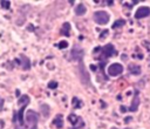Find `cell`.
Listing matches in <instances>:
<instances>
[{
    "label": "cell",
    "instance_id": "cb8c5ba5",
    "mask_svg": "<svg viewBox=\"0 0 150 129\" xmlns=\"http://www.w3.org/2000/svg\"><path fill=\"white\" fill-rule=\"evenodd\" d=\"M91 68H92V71H93V72H96V71H97V67H96V66H94V65H92V66H91Z\"/></svg>",
    "mask_w": 150,
    "mask_h": 129
},
{
    "label": "cell",
    "instance_id": "d6986e66",
    "mask_svg": "<svg viewBox=\"0 0 150 129\" xmlns=\"http://www.w3.org/2000/svg\"><path fill=\"white\" fill-rule=\"evenodd\" d=\"M57 87V82L56 81H51L48 83V88H51V89H55Z\"/></svg>",
    "mask_w": 150,
    "mask_h": 129
},
{
    "label": "cell",
    "instance_id": "ac0fdd59",
    "mask_svg": "<svg viewBox=\"0 0 150 129\" xmlns=\"http://www.w3.org/2000/svg\"><path fill=\"white\" fill-rule=\"evenodd\" d=\"M73 106H74L75 108H81V102L79 101L77 97H74V99H73Z\"/></svg>",
    "mask_w": 150,
    "mask_h": 129
},
{
    "label": "cell",
    "instance_id": "6da1fadb",
    "mask_svg": "<svg viewBox=\"0 0 150 129\" xmlns=\"http://www.w3.org/2000/svg\"><path fill=\"white\" fill-rule=\"evenodd\" d=\"M31 99L28 95H22L21 97H19L18 101V106H19V110L15 114L14 117V124H15V129H27L24 124V112L26 109V106L29 103Z\"/></svg>",
    "mask_w": 150,
    "mask_h": 129
},
{
    "label": "cell",
    "instance_id": "e0dca14e",
    "mask_svg": "<svg viewBox=\"0 0 150 129\" xmlns=\"http://www.w3.org/2000/svg\"><path fill=\"white\" fill-rule=\"evenodd\" d=\"M126 24V21L124 20H122V19H121V20H117L114 25H113V28H117V27H121V26H123Z\"/></svg>",
    "mask_w": 150,
    "mask_h": 129
},
{
    "label": "cell",
    "instance_id": "2e32d148",
    "mask_svg": "<svg viewBox=\"0 0 150 129\" xmlns=\"http://www.w3.org/2000/svg\"><path fill=\"white\" fill-rule=\"evenodd\" d=\"M41 110H42V113H44V115H45L46 117L49 115V112H51V110H49V107H48L47 105H42V106H41Z\"/></svg>",
    "mask_w": 150,
    "mask_h": 129
},
{
    "label": "cell",
    "instance_id": "d4e9b609",
    "mask_svg": "<svg viewBox=\"0 0 150 129\" xmlns=\"http://www.w3.org/2000/svg\"><path fill=\"white\" fill-rule=\"evenodd\" d=\"M4 126H5V122H4L3 120H0V129H3V128H4Z\"/></svg>",
    "mask_w": 150,
    "mask_h": 129
},
{
    "label": "cell",
    "instance_id": "7c38bea8",
    "mask_svg": "<svg viewBox=\"0 0 150 129\" xmlns=\"http://www.w3.org/2000/svg\"><path fill=\"white\" fill-rule=\"evenodd\" d=\"M138 106H139V97L136 95V96L134 97L133 103H131L130 108H129V110H130V112H136V110H137V108H138Z\"/></svg>",
    "mask_w": 150,
    "mask_h": 129
},
{
    "label": "cell",
    "instance_id": "5b68a950",
    "mask_svg": "<svg viewBox=\"0 0 150 129\" xmlns=\"http://www.w3.org/2000/svg\"><path fill=\"white\" fill-rule=\"evenodd\" d=\"M113 55H116V51H115V47L110 44H108L106 45L103 48H102V58H101V60H106V59L108 58H110Z\"/></svg>",
    "mask_w": 150,
    "mask_h": 129
},
{
    "label": "cell",
    "instance_id": "30bf717a",
    "mask_svg": "<svg viewBox=\"0 0 150 129\" xmlns=\"http://www.w3.org/2000/svg\"><path fill=\"white\" fill-rule=\"evenodd\" d=\"M53 126L57 129H61L63 127V116L61 114H59L56 115V117L54 118V121H53Z\"/></svg>",
    "mask_w": 150,
    "mask_h": 129
},
{
    "label": "cell",
    "instance_id": "8fae6325",
    "mask_svg": "<svg viewBox=\"0 0 150 129\" xmlns=\"http://www.w3.org/2000/svg\"><path fill=\"white\" fill-rule=\"evenodd\" d=\"M86 12H87V8H86V6H85L83 4H79V5L75 7V14L79 15V17L86 14Z\"/></svg>",
    "mask_w": 150,
    "mask_h": 129
},
{
    "label": "cell",
    "instance_id": "277c9868",
    "mask_svg": "<svg viewBox=\"0 0 150 129\" xmlns=\"http://www.w3.org/2000/svg\"><path fill=\"white\" fill-rule=\"evenodd\" d=\"M109 14L106 12V11H96L94 13V21L98 25H106L109 22Z\"/></svg>",
    "mask_w": 150,
    "mask_h": 129
},
{
    "label": "cell",
    "instance_id": "3957f363",
    "mask_svg": "<svg viewBox=\"0 0 150 129\" xmlns=\"http://www.w3.org/2000/svg\"><path fill=\"white\" fill-rule=\"evenodd\" d=\"M79 76L83 85H87V86L91 85V77H89V74L87 72L83 61H79Z\"/></svg>",
    "mask_w": 150,
    "mask_h": 129
},
{
    "label": "cell",
    "instance_id": "603a6c76",
    "mask_svg": "<svg viewBox=\"0 0 150 129\" xmlns=\"http://www.w3.org/2000/svg\"><path fill=\"white\" fill-rule=\"evenodd\" d=\"M103 32H104V33H102L101 35H100V38H101V39H102V38H104V36L108 34V31H103Z\"/></svg>",
    "mask_w": 150,
    "mask_h": 129
},
{
    "label": "cell",
    "instance_id": "ffe728a7",
    "mask_svg": "<svg viewBox=\"0 0 150 129\" xmlns=\"http://www.w3.org/2000/svg\"><path fill=\"white\" fill-rule=\"evenodd\" d=\"M57 46H59V48H67L68 47V42L67 41H61Z\"/></svg>",
    "mask_w": 150,
    "mask_h": 129
},
{
    "label": "cell",
    "instance_id": "52a82bcc",
    "mask_svg": "<svg viewBox=\"0 0 150 129\" xmlns=\"http://www.w3.org/2000/svg\"><path fill=\"white\" fill-rule=\"evenodd\" d=\"M83 51H82V48L80 47L79 45L74 46L73 49H72V53H71V56L73 60H77V61H82V59H83Z\"/></svg>",
    "mask_w": 150,
    "mask_h": 129
},
{
    "label": "cell",
    "instance_id": "484cf974",
    "mask_svg": "<svg viewBox=\"0 0 150 129\" xmlns=\"http://www.w3.org/2000/svg\"><path fill=\"white\" fill-rule=\"evenodd\" d=\"M126 110H127V109H126V107H124V106H122V107H121V112H122V113H124Z\"/></svg>",
    "mask_w": 150,
    "mask_h": 129
},
{
    "label": "cell",
    "instance_id": "44dd1931",
    "mask_svg": "<svg viewBox=\"0 0 150 129\" xmlns=\"http://www.w3.org/2000/svg\"><path fill=\"white\" fill-rule=\"evenodd\" d=\"M0 4H1V6L4 8H9V5H11L9 1H0Z\"/></svg>",
    "mask_w": 150,
    "mask_h": 129
},
{
    "label": "cell",
    "instance_id": "7402d4cb",
    "mask_svg": "<svg viewBox=\"0 0 150 129\" xmlns=\"http://www.w3.org/2000/svg\"><path fill=\"white\" fill-rule=\"evenodd\" d=\"M4 99L3 97H0V110H3V108H4Z\"/></svg>",
    "mask_w": 150,
    "mask_h": 129
},
{
    "label": "cell",
    "instance_id": "9c48e42d",
    "mask_svg": "<svg viewBox=\"0 0 150 129\" xmlns=\"http://www.w3.org/2000/svg\"><path fill=\"white\" fill-rule=\"evenodd\" d=\"M20 59H22V60H19V59H17L18 64L21 66V68L24 69V71H27V69H29V67H31V62H29V59L25 55H20Z\"/></svg>",
    "mask_w": 150,
    "mask_h": 129
},
{
    "label": "cell",
    "instance_id": "4316f807",
    "mask_svg": "<svg viewBox=\"0 0 150 129\" xmlns=\"http://www.w3.org/2000/svg\"><path fill=\"white\" fill-rule=\"evenodd\" d=\"M112 129H117V128H112ZM126 129H130V128H126Z\"/></svg>",
    "mask_w": 150,
    "mask_h": 129
},
{
    "label": "cell",
    "instance_id": "4fadbf2b",
    "mask_svg": "<svg viewBox=\"0 0 150 129\" xmlns=\"http://www.w3.org/2000/svg\"><path fill=\"white\" fill-rule=\"evenodd\" d=\"M61 34L62 35H66V36H69L71 35V25H69L68 22L63 24L62 28H61Z\"/></svg>",
    "mask_w": 150,
    "mask_h": 129
},
{
    "label": "cell",
    "instance_id": "9a60e30c",
    "mask_svg": "<svg viewBox=\"0 0 150 129\" xmlns=\"http://www.w3.org/2000/svg\"><path fill=\"white\" fill-rule=\"evenodd\" d=\"M129 71H130L131 74L138 75V74H141V67L136 66V65H130V66H129Z\"/></svg>",
    "mask_w": 150,
    "mask_h": 129
},
{
    "label": "cell",
    "instance_id": "7a4b0ae2",
    "mask_svg": "<svg viewBox=\"0 0 150 129\" xmlns=\"http://www.w3.org/2000/svg\"><path fill=\"white\" fill-rule=\"evenodd\" d=\"M26 122H27V129H38L39 114L34 110H28L26 114Z\"/></svg>",
    "mask_w": 150,
    "mask_h": 129
},
{
    "label": "cell",
    "instance_id": "ba28073f",
    "mask_svg": "<svg viewBox=\"0 0 150 129\" xmlns=\"http://www.w3.org/2000/svg\"><path fill=\"white\" fill-rule=\"evenodd\" d=\"M149 15H150V7H148V6H142V7L137 8V11L135 13L136 19H142V18L149 17Z\"/></svg>",
    "mask_w": 150,
    "mask_h": 129
},
{
    "label": "cell",
    "instance_id": "8992f818",
    "mask_svg": "<svg viewBox=\"0 0 150 129\" xmlns=\"http://www.w3.org/2000/svg\"><path fill=\"white\" fill-rule=\"evenodd\" d=\"M123 73V66L121 64H113L108 67V74L110 76H117Z\"/></svg>",
    "mask_w": 150,
    "mask_h": 129
},
{
    "label": "cell",
    "instance_id": "5bb4252c",
    "mask_svg": "<svg viewBox=\"0 0 150 129\" xmlns=\"http://www.w3.org/2000/svg\"><path fill=\"white\" fill-rule=\"evenodd\" d=\"M68 120H69V122H71L73 126H76V123L77 122H82V120L77 115H75V114H71L68 116Z\"/></svg>",
    "mask_w": 150,
    "mask_h": 129
}]
</instances>
